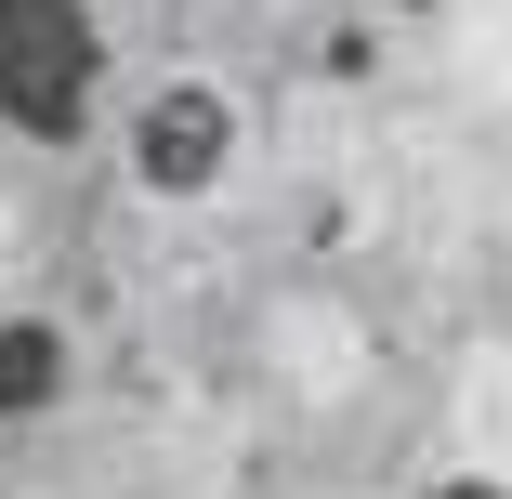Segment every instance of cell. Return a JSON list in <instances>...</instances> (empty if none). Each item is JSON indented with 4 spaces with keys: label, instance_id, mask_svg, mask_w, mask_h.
I'll return each instance as SVG.
<instances>
[{
    "label": "cell",
    "instance_id": "6da1fadb",
    "mask_svg": "<svg viewBox=\"0 0 512 499\" xmlns=\"http://www.w3.org/2000/svg\"><path fill=\"white\" fill-rule=\"evenodd\" d=\"M92 79H106L92 0H0V119L27 145H79L92 132Z\"/></svg>",
    "mask_w": 512,
    "mask_h": 499
},
{
    "label": "cell",
    "instance_id": "277c9868",
    "mask_svg": "<svg viewBox=\"0 0 512 499\" xmlns=\"http://www.w3.org/2000/svg\"><path fill=\"white\" fill-rule=\"evenodd\" d=\"M421 499H512V486H486V473H447V486H421Z\"/></svg>",
    "mask_w": 512,
    "mask_h": 499
},
{
    "label": "cell",
    "instance_id": "7a4b0ae2",
    "mask_svg": "<svg viewBox=\"0 0 512 499\" xmlns=\"http://www.w3.org/2000/svg\"><path fill=\"white\" fill-rule=\"evenodd\" d=\"M224 158H237V106H224L211 79H171V92L132 106V184L145 197H211Z\"/></svg>",
    "mask_w": 512,
    "mask_h": 499
},
{
    "label": "cell",
    "instance_id": "3957f363",
    "mask_svg": "<svg viewBox=\"0 0 512 499\" xmlns=\"http://www.w3.org/2000/svg\"><path fill=\"white\" fill-rule=\"evenodd\" d=\"M66 329L53 316H0V421H40L53 408V394H66Z\"/></svg>",
    "mask_w": 512,
    "mask_h": 499
}]
</instances>
